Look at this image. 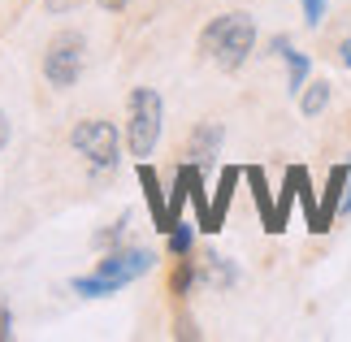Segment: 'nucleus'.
I'll list each match as a JSON object with an SVG mask.
<instances>
[{
    "instance_id": "nucleus-11",
    "label": "nucleus",
    "mask_w": 351,
    "mask_h": 342,
    "mask_svg": "<svg viewBox=\"0 0 351 342\" xmlns=\"http://www.w3.org/2000/svg\"><path fill=\"white\" fill-rule=\"evenodd\" d=\"M126 225H130V217H121V221H113V225H104V230H100V234L91 239V243H96L100 252H109V247H117V243L126 239Z\"/></svg>"
},
{
    "instance_id": "nucleus-15",
    "label": "nucleus",
    "mask_w": 351,
    "mask_h": 342,
    "mask_svg": "<svg viewBox=\"0 0 351 342\" xmlns=\"http://www.w3.org/2000/svg\"><path fill=\"white\" fill-rule=\"evenodd\" d=\"M96 5H100L104 13H121V9H126V5H130V0H96Z\"/></svg>"
},
{
    "instance_id": "nucleus-13",
    "label": "nucleus",
    "mask_w": 351,
    "mask_h": 342,
    "mask_svg": "<svg viewBox=\"0 0 351 342\" xmlns=\"http://www.w3.org/2000/svg\"><path fill=\"white\" fill-rule=\"evenodd\" d=\"M5 338H13V312H9V304H0V342Z\"/></svg>"
},
{
    "instance_id": "nucleus-1",
    "label": "nucleus",
    "mask_w": 351,
    "mask_h": 342,
    "mask_svg": "<svg viewBox=\"0 0 351 342\" xmlns=\"http://www.w3.org/2000/svg\"><path fill=\"white\" fill-rule=\"evenodd\" d=\"M252 48H256V22H252V13H217L204 31H199V57H204L208 65H217V70L226 74H234L247 65L252 57Z\"/></svg>"
},
{
    "instance_id": "nucleus-5",
    "label": "nucleus",
    "mask_w": 351,
    "mask_h": 342,
    "mask_svg": "<svg viewBox=\"0 0 351 342\" xmlns=\"http://www.w3.org/2000/svg\"><path fill=\"white\" fill-rule=\"evenodd\" d=\"M83 61H87L83 31H74V26L57 31V35L48 39V48H44V78H48V87L70 91L78 83V74H83Z\"/></svg>"
},
{
    "instance_id": "nucleus-3",
    "label": "nucleus",
    "mask_w": 351,
    "mask_h": 342,
    "mask_svg": "<svg viewBox=\"0 0 351 342\" xmlns=\"http://www.w3.org/2000/svg\"><path fill=\"white\" fill-rule=\"evenodd\" d=\"M160 130H165V100L156 87H130L126 95V152L139 160L156 152Z\"/></svg>"
},
{
    "instance_id": "nucleus-9",
    "label": "nucleus",
    "mask_w": 351,
    "mask_h": 342,
    "mask_svg": "<svg viewBox=\"0 0 351 342\" xmlns=\"http://www.w3.org/2000/svg\"><path fill=\"white\" fill-rule=\"evenodd\" d=\"M282 61H287V91H291V95H300L304 83H308V70H313V65H308V57H304V52H295V48L282 52Z\"/></svg>"
},
{
    "instance_id": "nucleus-16",
    "label": "nucleus",
    "mask_w": 351,
    "mask_h": 342,
    "mask_svg": "<svg viewBox=\"0 0 351 342\" xmlns=\"http://www.w3.org/2000/svg\"><path fill=\"white\" fill-rule=\"evenodd\" d=\"M9 134H13V126H9V117H5V108H0V147L9 143Z\"/></svg>"
},
{
    "instance_id": "nucleus-6",
    "label": "nucleus",
    "mask_w": 351,
    "mask_h": 342,
    "mask_svg": "<svg viewBox=\"0 0 351 342\" xmlns=\"http://www.w3.org/2000/svg\"><path fill=\"white\" fill-rule=\"evenodd\" d=\"M221 143H226V126H221V121H199V126L186 134V147H182L186 165H191V169H208L213 160L221 156Z\"/></svg>"
},
{
    "instance_id": "nucleus-4",
    "label": "nucleus",
    "mask_w": 351,
    "mask_h": 342,
    "mask_svg": "<svg viewBox=\"0 0 351 342\" xmlns=\"http://www.w3.org/2000/svg\"><path fill=\"white\" fill-rule=\"evenodd\" d=\"M70 147L83 156V165L96 173V178L113 173L121 165L117 126H113V121H104V117H83V121H78V126L70 130Z\"/></svg>"
},
{
    "instance_id": "nucleus-2",
    "label": "nucleus",
    "mask_w": 351,
    "mask_h": 342,
    "mask_svg": "<svg viewBox=\"0 0 351 342\" xmlns=\"http://www.w3.org/2000/svg\"><path fill=\"white\" fill-rule=\"evenodd\" d=\"M156 265V256L147 252V247H109L100 260H96V273H87V278H74V295H83V299H104V295H117L121 286H130V282H139L143 273H152Z\"/></svg>"
},
{
    "instance_id": "nucleus-7",
    "label": "nucleus",
    "mask_w": 351,
    "mask_h": 342,
    "mask_svg": "<svg viewBox=\"0 0 351 342\" xmlns=\"http://www.w3.org/2000/svg\"><path fill=\"white\" fill-rule=\"evenodd\" d=\"M195 265H199V282L213 286V291H230V286L239 282L234 260H226V256H217V252H204Z\"/></svg>"
},
{
    "instance_id": "nucleus-10",
    "label": "nucleus",
    "mask_w": 351,
    "mask_h": 342,
    "mask_svg": "<svg viewBox=\"0 0 351 342\" xmlns=\"http://www.w3.org/2000/svg\"><path fill=\"white\" fill-rule=\"evenodd\" d=\"M165 234H169V256H173V260H178V256H191V247H195V230L186 225V221H178V217H173Z\"/></svg>"
},
{
    "instance_id": "nucleus-17",
    "label": "nucleus",
    "mask_w": 351,
    "mask_h": 342,
    "mask_svg": "<svg viewBox=\"0 0 351 342\" xmlns=\"http://www.w3.org/2000/svg\"><path fill=\"white\" fill-rule=\"evenodd\" d=\"M339 61H343V65H347V70H351V35L343 39V48H339Z\"/></svg>"
},
{
    "instance_id": "nucleus-8",
    "label": "nucleus",
    "mask_w": 351,
    "mask_h": 342,
    "mask_svg": "<svg viewBox=\"0 0 351 342\" xmlns=\"http://www.w3.org/2000/svg\"><path fill=\"white\" fill-rule=\"evenodd\" d=\"M326 104H330V83H326V78H317V83H304V91H300V113H304V117L326 113Z\"/></svg>"
},
{
    "instance_id": "nucleus-14",
    "label": "nucleus",
    "mask_w": 351,
    "mask_h": 342,
    "mask_svg": "<svg viewBox=\"0 0 351 342\" xmlns=\"http://www.w3.org/2000/svg\"><path fill=\"white\" fill-rule=\"evenodd\" d=\"M78 5H87V0H48V13H74Z\"/></svg>"
},
{
    "instance_id": "nucleus-12",
    "label": "nucleus",
    "mask_w": 351,
    "mask_h": 342,
    "mask_svg": "<svg viewBox=\"0 0 351 342\" xmlns=\"http://www.w3.org/2000/svg\"><path fill=\"white\" fill-rule=\"evenodd\" d=\"M326 5H330V0H304V22H308V26H321V18H326Z\"/></svg>"
}]
</instances>
